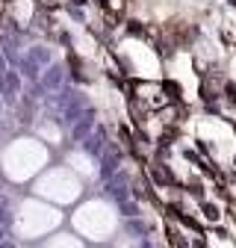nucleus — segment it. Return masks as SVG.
<instances>
[{
	"label": "nucleus",
	"mask_w": 236,
	"mask_h": 248,
	"mask_svg": "<svg viewBox=\"0 0 236 248\" xmlns=\"http://www.w3.org/2000/svg\"><path fill=\"white\" fill-rule=\"evenodd\" d=\"M219 95H224V77L210 71V74H204L201 77V98L204 101H216Z\"/></svg>",
	"instance_id": "obj_1"
},
{
	"label": "nucleus",
	"mask_w": 236,
	"mask_h": 248,
	"mask_svg": "<svg viewBox=\"0 0 236 248\" xmlns=\"http://www.w3.org/2000/svg\"><path fill=\"white\" fill-rule=\"evenodd\" d=\"M151 174H154V180H157L160 186H168V183H171V174H168L165 163H154V166H151Z\"/></svg>",
	"instance_id": "obj_2"
},
{
	"label": "nucleus",
	"mask_w": 236,
	"mask_h": 248,
	"mask_svg": "<svg viewBox=\"0 0 236 248\" xmlns=\"http://www.w3.org/2000/svg\"><path fill=\"white\" fill-rule=\"evenodd\" d=\"M162 89H165V92H168V98H180V92H183V89H180V86H174V83H165V86H162Z\"/></svg>",
	"instance_id": "obj_4"
},
{
	"label": "nucleus",
	"mask_w": 236,
	"mask_h": 248,
	"mask_svg": "<svg viewBox=\"0 0 236 248\" xmlns=\"http://www.w3.org/2000/svg\"><path fill=\"white\" fill-rule=\"evenodd\" d=\"M127 30H130V33H136V36H145V30H142V24H139V21H130V24H127Z\"/></svg>",
	"instance_id": "obj_5"
},
{
	"label": "nucleus",
	"mask_w": 236,
	"mask_h": 248,
	"mask_svg": "<svg viewBox=\"0 0 236 248\" xmlns=\"http://www.w3.org/2000/svg\"><path fill=\"white\" fill-rule=\"evenodd\" d=\"M204 216H206L210 222H216V219H219V210H216L213 204H204Z\"/></svg>",
	"instance_id": "obj_3"
}]
</instances>
